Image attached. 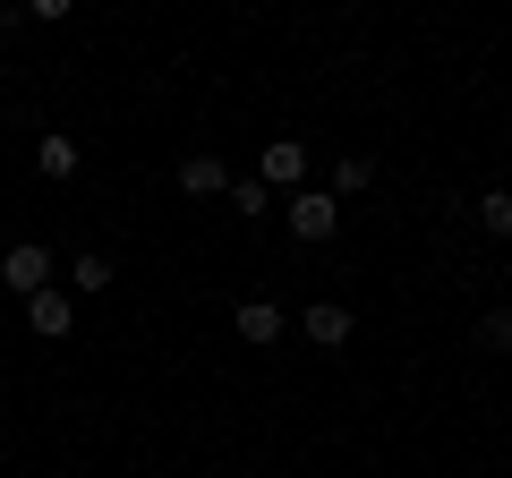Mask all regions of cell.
<instances>
[{"label":"cell","mask_w":512,"mask_h":478,"mask_svg":"<svg viewBox=\"0 0 512 478\" xmlns=\"http://www.w3.org/2000/svg\"><path fill=\"white\" fill-rule=\"evenodd\" d=\"M282 222H291V239H333L342 231V197H333V188H299V197H282Z\"/></svg>","instance_id":"cell-1"},{"label":"cell","mask_w":512,"mask_h":478,"mask_svg":"<svg viewBox=\"0 0 512 478\" xmlns=\"http://www.w3.org/2000/svg\"><path fill=\"white\" fill-rule=\"evenodd\" d=\"M0 282H9L18 299H43L52 291V248H43V239H18V248L0 257Z\"/></svg>","instance_id":"cell-2"},{"label":"cell","mask_w":512,"mask_h":478,"mask_svg":"<svg viewBox=\"0 0 512 478\" xmlns=\"http://www.w3.org/2000/svg\"><path fill=\"white\" fill-rule=\"evenodd\" d=\"M256 180H265V188H291V197H299V188H308V137H274V146L256 154Z\"/></svg>","instance_id":"cell-3"},{"label":"cell","mask_w":512,"mask_h":478,"mask_svg":"<svg viewBox=\"0 0 512 478\" xmlns=\"http://www.w3.org/2000/svg\"><path fill=\"white\" fill-rule=\"evenodd\" d=\"M26 325H35L43 342H69V325H77V299L60 291V282H52V291H43V299H26Z\"/></svg>","instance_id":"cell-4"},{"label":"cell","mask_w":512,"mask_h":478,"mask_svg":"<svg viewBox=\"0 0 512 478\" xmlns=\"http://www.w3.org/2000/svg\"><path fill=\"white\" fill-rule=\"evenodd\" d=\"M180 188H188V197H231V171H222V154H188V163H180Z\"/></svg>","instance_id":"cell-5"},{"label":"cell","mask_w":512,"mask_h":478,"mask_svg":"<svg viewBox=\"0 0 512 478\" xmlns=\"http://www.w3.org/2000/svg\"><path fill=\"white\" fill-rule=\"evenodd\" d=\"M231 325H239V342H282V308L274 299H239Z\"/></svg>","instance_id":"cell-6"},{"label":"cell","mask_w":512,"mask_h":478,"mask_svg":"<svg viewBox=\"0 0 512 478\" xmlns=\"http://www.w3.org/2000/svg\"><path fill=\"white\" fill-rule=\"evenodd\" d=\"M308 342H325V350L350 342V308H342V299H316V308H308Z\"/></svg>","instance_id":"cell-7"},{"label":"cell","mask_w":512,"mask_h":478,"mask_svg":"<svg viewBox=\"0 0 512 478\" xmlns=\"http://www.w3.org/2000/svg\"><path fill=\"white\" fill-rule=\"evenodd\" d=\"M35 171L43 180H77V137H35Z\"/></svg>","instance_id":"cell-8"},{"label":"cell","mask_w":512,"mask_h":478,"mask_svg":"<svg viewBox=\"0 0 512 478\" xmlns=\"http://www.w3.org/2000/svg\"><path fill=\"white\" fill-rule=\"evenodd\" d=\"M111 282H120V265H111L103 248H86V257L69 265V291H111Z\"/></svg>","instance_id":"cell-9"},{"label":"cell","mask_w":512,"mask_h":478,"mask_svg":"<svg viewBox=\"0 0 512 478\" xmlns=\"http://www.w3.org/2000/svg\"><path fill=\"white\" fill-rule=\"evenodd\" d=\"M231 214H274V188H265V180H256V171H248V180H231Z\"/></svg>","instance_id":"cell-10"},{"label":"cell","mask_w":512,"mask_h":478,"mask_svg":"<svg viewBox=\"0 0 512 478\" xmlns=\"http://www.w3.org/2000/svg\"><path fill=\"white\" fill-rule=\"evenodd\" d=\"M478 222H487L495 239H512V188H487V197H478Z\"/></svg>","instance_id":"cell-11"},{"label":"cell","mask_w":512,"mask_h":478,"mask_svg":"<svg viewBox=\"0 0 512 478\" xmlns=\"http://www.w3.org/2000/svg\"><path fill=\"white\" fill-rule=\"evenodd\" d=\"M478 350H512V308H487V316H478Z\"/></svg>","instance_id":"cell-12"},{"label":"cell","mask_w":512,"mask_h":478,"mask_svg":"<svg viewBox=\"0 0 512 478\" xmlns=\"http://www.w3.org/2000/svg\"><path fill=\"white\" fill-rule=\"evenodd\" d=\"M367 180H376V163H367V154H342V171H333V188H342V197H359Z\"/></svg>","instance_id":"cell-13"},{"label":"cell","mask_w":512,"mask_h":478,"mask_svg":"<svg viewBox=\"0 0 512 478\" xmlns=\"http://www.w3.org/2000/svg\"><path fill=\"white\" fill-rule=\"evenodd\" d=\"M504 171H512V154H504Z\"/></svg>","instance_id":"cell-14"}]
</instances>
